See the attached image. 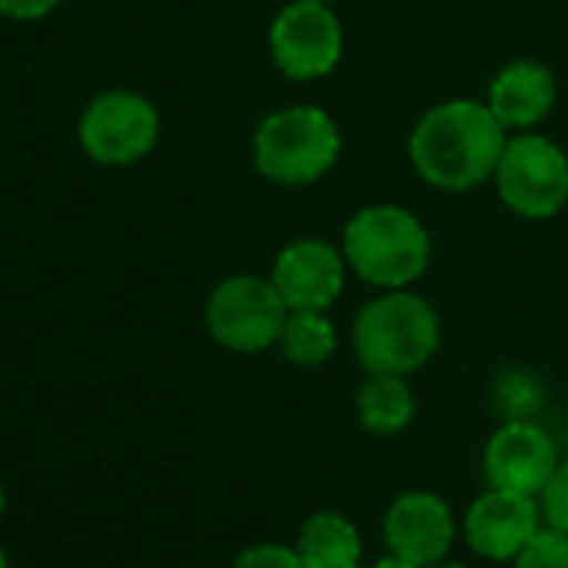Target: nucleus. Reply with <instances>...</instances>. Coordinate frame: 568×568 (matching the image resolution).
I'll use <instances>...</instances> for the list:
<instances>
[{"label": "nucleus", "mask_w": 568, "mask_h": 568, "mask_svg": "<svg viewBox=\"0 0 568 568\" xmlns=\"http://www.w3.org/2000/svg\"><path fill=\"white\" fill-rule=\"evenodd\" d=\"M505 144L508 128L488 101L452 98L418 118L408 138V158L425 184L465 194L495 178Z\"/></svg>", "instance_id": "1"}, {"label": "nucleus", "mask_w": 568, "mask_h": 568, "mask_svg": "<svg viewBox=\"0 0 568 568\" xmlns=\"http://www.w3.org/2000/svg\"><path fill=\"white\" fill-rule=\"evenodd\" d=\"M442 322L428 298L395 288L372 298L352 325V348L368 375H412L432 362Z\"/></svg>", "instance_id": "2"}, {"label": "nucleus", "mask_w": 568, "mask_h": 568, "mask_svg": "<svg viewBox=\"0 0 568 568\" xmlns=\"http://www.w3.org/2000/svg\"><path fill=\"white\" fill-rule=\"evenodd\" d=\"M352 274L382 292L412 288L432 264V234L402 204H368L355 211L342 234Z\"/></svg>", "instance_id": "3"}, {"label": "nucleus", "mask_w": 568, "mask_h": 568, "mask_svg": "<svg viewBox=\"0 0 568 568\" xmlns=\"http://www.w3.org/2000/svg\"><path fill=\"white\" fill-rule=\"evenodd\" d=\"M251 158L257 174L271 184H315L338 164L342 131L325 108L288 104L257 124Z\"/></svg>", "instance_id": "4"}, {"label": "nucleus", "mask_w": 568, "mask_h": 568, "mask_svg": "<svg viewBox=\"0 0 568 568\" xmlns=\"http://www.w3.org/2000/svg\"><path fill=\"white\" fill-rule=\"evenodd\" d=\"M288 312L271 274H231L211 292L204 325L221 348L257 355L277 345Z\"/></svg>", "instance_id": "5"}, {"label": "nucleus", "mask_w": 568, "mask_h": 568, "mask_svg": "<svg viewBox=\"0 0 568 568\" xmlns=\"http://www.w3.org/2000/svg\"><path fill=\"white\" fill-rule=\"evenodd\" d=\"M501 204L525 221H548L568 204V154L541 134L508 138L495 168Z\"/></svg>", "instance_id": "6"}, {"label": "nucleus", "mask_w": 568, "mask_h": 568, "mask_svg": "<svg viewBox=\"0 0 568 568\" xmlns=\"http://www.w3.org/2000/svg\"><path fill=\"white\" fill-rule=\"evenodd\" d=\"M267 48L274 68L288 81H318L338 68L345 31L325 0H292L274 14Z\"/></svg>", "instance_id": "7"}, {"label": "nucleus", "mask_w": 568, "mask_h": 568, "mask_svg": "<svg viewBox=\"0 0 568 568\" xmlns=\"http://www.w3.org/2000/svg\"><path fill=\"white\" fill-rule=\"evenodd\" d=\"M161 118L154 104L134 91H108L94 98L81 118V144L98 164L124 168L154 151Z\"/></svg>", "instance_id": "8"}, {"label": "nucleus", "mask_w": 568, "mask_h": 568, "mask_svg": "<svg viewBox=\"0 0 568 568\" xmlns=\"http://www.w3.org/2000/svg\"><path fill=\"white\" fill-rule=\"evenodd\" d=\"M348 257L322 237L288 241L271 264V281L292 312H328L348 281Z\"/></svg>", "instance_id": "9"}, {"label": "nucleus", "mask_w": 568, "mask_h": 568, "mask_svg": "<svg viewBox=\"0 0 568 568\" xmlns=\"http://www.w3.org/2000/svg\"><path fill=\"white\" fill-rule=\"evenodd\" d=\"M555 468H558L555 442L548 438V432H541L531 422L511 418L485 445V475L491 488L521 491L535 498L541 495Z\"/></svg>", "instance_id": "10"}, {"label": "nucleus", "mask_w": 568, "mask_h": 568, "mask_svg": "<svg viewBox=\"0 0 568 568\" xmlns=\"http://www.w3.org/2000/svg\"><path fill=\"white\" fill-rule=\"evenodd\" d=\"M455 538L452 508L432 491H405L385 511V545L395 555L418 561L422 568L438 565Z\"/></svg>", "instance_id": "11"}, {"label": "nucleus", "mask_w": 568, "mask_h": 568, "mask_svg": "<svg viewBox=\"0 0 568 568\" xmlns=\"http://www.w3.org/2000/svg\"><path fill=\"white\" fill-rule=\"evenodd\" d=\"M538 531V508L531 495L491 488L465 515L468 545L491 561H515L525 541Z\"/></svg>", "instance_id": "12"}, {"label": "nucleus", "mask_w": 568, "mask_h": 568, "mask_svg": "<svg viewBox=\"0 0 568 568\" xmlns=\"http://www.w3.org/2000/svg\"><path fill=\"white\" fill-rule=\"evenodd\" d=\"M558 101V81L551 68L538 61H511L488 84V108L508 131H531Z\"/></svg>", "instance_id": "13"}, {"label": "nucleus", "mask_w": 568, "mask_h": 568, "mask_svg": "<svg viewBox=\"0 0 568 568\" xmlns=\"http://www.w3.org/2000/svg\"><path fill=\"white\" fill-rule=\"evenodd\" d=\"M305 568H362V535L338 511H315L298 535Z\"/></svg>", "instance_id": "14"}, {"label": "nucleus", "mask_w": 568, "mask_h": 568, "mask_svg": "<svg viewBox=\"0 0 568 568\" xmlns=\"http://www.w3.org/2000/svg\"><path fill=\"white\" fill-rule=\"evenodd\" d=\"M355 408L372 435H398L415 418V395L405 375H368L355 395Z\"/></svg>", "instance_id": "15"}, {"label": "nucleus", "mask_w": 568, "mask_h": 568, "mask_svg": "<svg viewBox=\"0 0 568 568\" xmlns=\"http://www.w3.org/2000/svg\"><path fill=\"white\" fill-rule=\"evenodd\" d=\"M277 348L292 365H302V368L325 365L338 352L335 322L325 312H288Z\"/></svg>", "instance_id": "16"}, {"label": "nucleus", "mask_w": 568, "mask_h": 568, "mask_svg": "<svg viewBox=\"0 0 568 568\" xmlns=\"http://www.w3.org/2000/svg\"><path fill=\"white\" fill-rule=\"evenodd\" d=\"M515 568H568V531L555 525L538 528L515 555Z\"/></svg>", "instance_id": "17"}, {"label": "nucleus", "mask_w": 568, "mask_h": 568, "mask_svg": "<svg viewBox=\"0 0 568 568\" xmlns=\"http://www.w3.org/2000/svg\"><path fill=\"white\" fill-rule=\"evenodd\" d=\"M234 568H305V561L288 545H251L234 558Z\"/></svg>", "instance_id": "18"}, {"label": "nucleus", "mask_w": 568, "mask_h": 568, "mask_svg": "<svg viewBox=\"0 0 568 568\" xmlns=\"http://www.w3.org/2000/svg\"><path fill=\"white\" fill-rule=\"evenodd\" d=\"M541 511H545L548 525L568 531V462H558L555 475L541 488Z\"/></svg>", "instance_id": "19"}, {"label": "nucleus", "mask_w": 568, "mask_h": 568, "mask_svg": "<svg viewBox=\"0 0 568 568\" xmlns=\"http://www.w3.org/2000/svg\"><path fill=\"white\" fill-rule=\"evenodd\" d=\"M61 0H0V14H8L14 21H38L51 14Z\"/></svg>", "instance_id": "20"}, {"label": "nucleus", "mask_w": 568, "mask_h": 568, "mask_svg": "<svg viewBox=\"0 0 568 568\" xmlns=\"http://www.w3.org/2000/svg\"><path fill=\"white\" fill-rule=\"evenodd\" d=\"M372 568H422V565H418V561H412V558H405V555H395V551H392V555L378 558Z\"/></svg>", "instance_id": "21"}, {"label": "nucleus", "mask_w": 568, "mask_h": 568, "mask_svg": "<svg viewBox=\"0 0 568 568\" xmlns=\"http://www.w3.org/2000/svg\"><path fill=\"white\" fill-rule=\"evenodd\" d=\"M432 568H465V565H442V561H438V565H432Z\"/></svg>", "instance_id": "22"}, {"label": "nucleus", "mask_w": 568, "mask_h": 568, "mask_svg": "<svg viewBox=\"0 0 568 568\" xmlns=\"http://www.w3.org/2000/svg\"><path fill=\"white\" fill-rule=\"evenodd\" d=\"M0 515H4V488H0Z\"/></svg>", "instance_id": "23"}, {"label": "nucleus", "mask_w": 568, "mask_h": 568, "mask_svg": "<svg viewBox=\"0 0 568 568\" xmlns=\"http://www.w3.org/2000/svg\"><path fill=\"white\" fill-rule=\"evenodd\" d=\"M0 568H8V558H4V551H0Z\"/></svg>", "instance_id": "24"}, {"label": "nucleus", "mask_w": 568, "mask_h": 568, "mask_svg": "<svg viewBox=\"0 0 568 568\" xmlns=\"http://www.w3.org/2000/svg\"><path fill=\"white\" fill-rule=\"evenodd\" d=\"M325 4H332V0H325Z\"/></svg>", "instance_id": "25"}]
</instances>
